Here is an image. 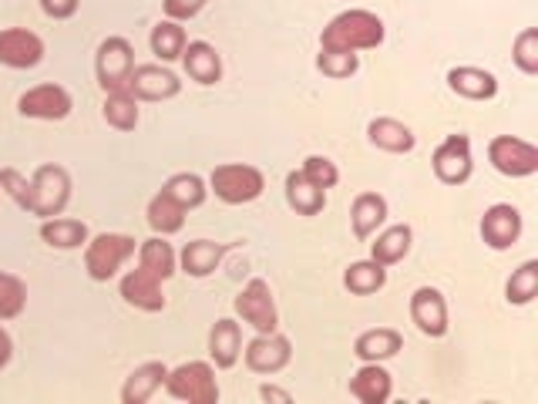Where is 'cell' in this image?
<instances>
[{
	"instance_id": "1",
	"label": "cell",
	"mask_w": 538,
	"mask_h": 404,
	"mask_svg": "<svg viewBox=\"0 0 538 404\" xmlns=\"http://www.w3.org/2000/svg\"><path fill=\"white\" fill-rule=\"evenodd\" d=\"M384 41V24L374 14L354 11L340 14L327 31H323V48L327 51H354V48H374Z\"/></svg>"
},
{
	"instance_id": "2",
	"label": "cell",
	"mask_w": 538,
	"mask_h": 404,
	"mask_svg": "<svg viewBox=\"0 0 538 404\" xmlns=\"http://www.w3.org/2000/svg\"><path fill=\"white\" fill-rule=\"evenodd\" d=\"M95 68H98L101 88H105V91H122L128 85V78H132V48H128V41L108 38L98 48Z\"/></svg>"
},
{
	"instance_id": "3",
	"label": "cell",
	"mask_w": 538,
	"mask_h": 404,
	"mask_svg": "<svg viewBox=\"0 0 538 404\" xmlns=\"http://www.w3.org/2000/svg\"><path fill=\"white\" fill-rule=\"evenodd\" d=\"M491 162L502 176H532L538 169V149L522 139H512V135H502V139L491 142Z\"/></svg>"
},
{
	"instance_id": "4",
	"label": "cell",
	"mask_w": 538,
	"mask_h": 404,
	"mask_svg": "<svg viewBox=\"0 0 538 404\" xmlns=\"http://www.w3.org/2000/svg\"><path fill=\"white\" fill-rule=\"evenodd\" d=\"M434 172L448 186H461L471 176V142L468 135H448L434 152Z\"/></svg>"
},
{
	"instance_id": "5",
	"label": "cell",
	"mask_w": 538,
	"mask_h": 404,
	"mask_svg": "<svg viewBox=\"0 0 538 404\" xmlns=\"http://www.w3.org/2000/svg\"><path fill=\"white\" fill-rule=\"evenodd\" d=\"M212 186L226 202H249L263 192V176L249 165H219L212 172Z\"/></svg>"
},
{
	"instance_id": "6",
	"label": "cell",
	"mask_w": 538,
	"mask_h": 404,
	"mask_svg": "<svg viewBox=\"0 0 538 404\" xmlns=\"http://www.w3.org/2000/svg\"><path fill=\"white\" fill-rule=\"evenodd\" d=\"M132 253L135 240H128V236H98L88 250V273L95 280H108Z\"/></svg>"
},
{
	"instance_id": "7",
	"label": "cell",
	"mask_w": 538,
	"mask_h": 404,
	"mask_svg": "<svg viewBox=\"0 0 538 404\" xmlns=\"http://www.w3.org/2000/svg\"><path fill=\"white\" fill-rule=\"evenodd\" d=\"M481 236H485L491 250H508V246H515V240L522 236V216H518V209L508 206V202L491 206L485 219H481Z\"/></svg>"
},
{
	"instance_id": "8",
	"label": "cell",
	"mask_w": 538,
	"mask_h": 404,
	"mask_svg": "<svg viewBox=\"0 0 538 404\" xmlns=\"http://www.w3.org/2000/svg\"><path fill=\"white\" fill-rule=\"evenodd\" d=\"M236 310L256 330H263V334H273L276 330V303H273V293H269V287L263 280H253L243 293H239Z\"/></svg>"
},
{
	"instance_id": "9",
	"label": "cell",
	"mask_w": 538,
	"mask_h": 404,
	"mask_svg": "<svg viewBox=\"0 0 538 404\" xmlns=\"http://www.w3.org/2000/svg\"><path fill=\"white\" fill-rule=\"evenodd\" d=\"M169 394L175 398H189V401H216L219 391H216V381H212L209 367L206 364H185L169 378Z\"/></svg>"
},
{
	"instance_id": "10",
	"label": "cell",
	"mask_w": 538,
	"mask_h": 404,
	"mask_svg": "<svg viewBox=\"0 0 538 404\" xmlns=\"http://www.w3.org/2000/svg\"><path fill=\"white\" fill-rule=\"evenodd\" d=\"M411 317H414V324L421 327V334H428V337L448 334V307H444V297L434 287H421L414 293Z\"/></svg>"
},
{
	"instance_id": "11",
	"label": "cell",
	"mask_w": 538,
	"mask_h": 404,
	"mask_svg": "<svg viewBox=\"0 0 538 404\" xmlns=\"http://www.w3.org/2000/svg\"><path fill=\"white\" fill-rule=\"evenodd\" d=\"M44 54V44L31 31H0V61L11 68H34Z\"/></svg>"
},
{
	"instance_id": "12",
	"label": "cell",
	"mask_w": 538,
	"mask_h": 404,
	"mask_svg": "<svg viewBox=\"0 0 538 404\" xmlns=\"http://www.w3.org/2000/svg\"><path fill=\"white\" fill-rule=\"evenodd\" d=\"M286 361H290V341H286V337H276V334L256 337V341L249 344V351H246L249 371H256V374L280 371V367H286Z\"/></svg>"
},
{
	"instance_id": "13",
	"label": "cell",
	"mask_w": 538,
	"mask_h": 404,
	"mask_svg": "<svg viewBox=\"0 0 538 404\" xmlns=\"http://www.w3.org/2000/svg\"><path fill=\"white\" fill-rule=\"evenodd\" d=\"M68 112H71V98L58 85H41L21 98V115L31 118H64Z\"/></svg>"
},
{
	"instance_id": "14",
	"label": "cell",
	"mask_w": 538,
	"mask_h": 404,
	"mask_svg": "<svg viewBox=\"0 0 538 404\" xmlns=\"http://www.w3.org/2000/svg\"><path fill=\"white\" fill-rule=\"evenodd\" d=\"M128 85L138 98H172L179 91V78L165 68H155V64H145V68H132V78Z\"/></svg>"
},
{
	"instance_id": "15",
	"label": "cell",
	"mask_w": 538,
	"mask_h": 404,
	"mask_svg": "<svg viewBox=\"0 0 538 404\" xmlns=\"http://www.w3.org/2000/svg\"><path fill=\"white\" fill-rule=\"evenodd\" d=\"M182 61H185V71H189V78L199 81V85H216L219 75H222L219 54L206 41H192L189 48L182 51Z\"/></svg>"
},
{
	"instance_id": "16",
	"label": "cell",
	"mask_w": 538,
	"mask_h": 404,
	"mask_svg": "<svg viewBox=\"0 0 538 404\" xmlns=\"http://www.w3.org/2000/svg\"><path fill=\"white\" fill-rule=\"evenodd\" d=\"M286 202L296 209L300 216H317L323 206H327V196L317 182H310L303 172H290L286 176Z\"/></svg>"
},
{
	"instance_id": "17",
	"label": "cell",
	"mask_w": 538,
	"mask_h": 404,
	"mask_svg": "<svg viewBox=\"0 0 538 404\" xmlns=\"http://www.w3.org/2000/svg\"><path fill=\"white\" fill-rule=\"evenodd\" d=\"M448 85L451 91H458V95H465V98H495V91H498V81L491 71H481V68H454L448 71Z\"/></svg>"
},
{
	"instance_id": "18",
	"label": "cell",
	"mask_w": 538,
	"mask_h": 404,
	"mask_svg": "<svg viewBox=\"0 0 538 404\" xmlns=\"http://www.w3.org/2000/svg\"><path fill=\"white\" fill-rule=\"evenodd\" d=\"M122 297L128 303H138V307H145V310L165 307L162 290H159V277H155V273H148V270L128 273V277L122 280Z\"/></svg>"
},
{
	"instance_id": "19",
	"label": "cell",
	"mask_w": 538,
	"mask_h": 404,
	"mask_svg": "<svg viewBox=\"0 0 538 404\" xmlns=\"http://www.w3.org/2000/svg\"><path fill=\"white\" fill-rule=\"evenodd\" d=\"M350 219H354L357 240H367V236L387 219V199L377 196V192H364V196H357L354 209H350Z\"/></svg>"
},
{
	"instance_id": "20",
	"label": "cell",
	"mask_w": 538,
	"mask_h": 404,
	"mask_svg": "<svg viewBox=\"0 0 538 404\" xmlns=\"http://www.w3.org/2000/svg\"><path fill=\"white\" fill-rule=\"evenodd\" d=\"M357 357L360 361H384V357H394L401 351V334L397 330H367V334L357 337Z\"/></svg>"
},
{
	"instance_id": "21",
	"label": "cell",
	"mask_w": 538,
	"mask_h": 404,
	"mask_svg": "<svg viewBox=\"0 0 538 404\" xmlns=\"http://www.w3.org/2000/svg\"><path fill=\"white\" fill-rule=\"evenodd\" d=\"M367 135H370V142L380 145V149H387V152H411L414 149L411 128L401 125V122H394V118H380V122H370Z\"/></svg>"
},
{
	"instance_id": "22",
	"label": "cell",
	"mask_w": 538,
	"mask_h": 404,
	"mask_svg": "<svg viewBox=\"0 0 538 404\" xmlns=\"http://www.w3.org/2000/svg\"><path fill=\"white\" fill-rule=\"evenodd\" d=\"M350 394H357V398L367 401V404L387 401V398H391V374L380 371L377 364H370V367H364V371L357 374L354 381H350Z\"/></svg>"
},
{
	"instance_id": "23",
	"label": "cell",
	"mask_w": 538,
	"mask_h": 404,
	"mask_svg": "<svg viewBox=\"0 0 538 404\" xmlns=\"http://www.w3.org/2000/svg\"><path fill=\"white\" fill-rule=\"evenodd\" d=\"M209 351L219 367H233L239 357V327L233 320H219L209 334Z\"/></svg>"
},
{
	"instance_id": "24",
	"label": "cell",
	"mask_w": 538,
	"mask_h": 404,
	"mask_svg": "<svg viewBox=\"0 0 538 404\" xmlns=\"http://www.w3.org/2000/svg\"><path fill=\"white\" fill-rule=\"evenodd\" d=\"M222 253H226V246H216L209 240L189 243V246H185V253H182V266H185V273H192V277H206V273L216 270Z\"/></svg>"
},
{
	"instance_id": "25",
	"label": "cell",
	"mask_w": 538,
	"mask_h": 404,
	"mask_svg": "<svg viewBox=\"0 0 538 404\" xmlns=\"http://www.w3.org/2000/svg\"><path fill=\"white\" fill-rule=\"evenodd\" d=\"M343 283H347V290L350 293H360V297H367V293H374L380 290L387 283V273H384V266H380L377 260H370V263H354L347 273H343Z\"/></svg>"
},
{
	"instance_id": "26",
	"label": "cell",
	"mask_w": 538,
	"mask_h": 404,
	"mask_svg": "<svg viewBox=\"0 0 538 404\" xmlns=\"http://www.w3.org/2000/svg\"><path fill=\"white\" fill-rule=\"evenodd\" d=\"M41 236L51 246H61V250H74L88 240V226L78 223V219H54V223L41 226Z\"/></svg>"
},
{
	"instance_id": "27",
	"label": "cell",
	"mask_w": 538,
	"mask_h": 404,
	"mask_svg": "<svg viewBox=\"0 0 538 404\" xmlns=\"http://www.w3.org/2000/svg\"><path fill=\"white\" fill-rule=\"evenodd\" d=\"M407 250H411V226H394L374 243V260L380 266L397 263V260H404Z\"/></svg>"
},
{
	"instance_id": "28",
	"label": "cell",
	"mask_w": 538,
	"mask_h": 404,
	"mask_svg": "<svg viewBox=\"0 0 538 404\" xmlns=\"http://www.w3.org/2000/svg\"><path fill=\"white\" fill-rule=\"evenodd\" d=\"M182 213L185 209L175 202L169 192H162V196L152 199V206H148V223L152 229H159V233H175V229L182 226Z\"/></svg>"
},
{
	"instance_id": "29",
	"label": "cell",
	"mask_w": 538,
	"mask_h": 404,
	"mask_svg": "<svg viewBox=\"0 0 538 404\" xmlns=\"http://www.w3.org/2000/svg\"><path fill=\"white\" fill-rule=\"evenodd\" d=\"M162 378H165V367H162V364H145L142 371H135L132 381L125 384L122 398H125L128 404H132V401H145L148 394H152V391L162 384Z\"/></svg>"
},
{
	"instance_id": "30",
	"label": "cell",
	"mask_w": 538,
	"mask_h": 404,
	"mask_svg": "<svg viewBox=\"0 0 538 404\" xmlns=\"http://www.w3.org/2000/svg\"><path fill=\"white\" fill-rule=\"evenodd\" d=\"M152 51L159 54L162 61L179 58V54L185 51V31H182L179 24H172V21L159 24V27L152 31Z\"/></svg>"
},
{
	"instance_id": "31",
	"label": "cell",
	"mask_w": 538,
	"mask_h": 404,
	"mask_svg": "<svg viewBox=\"0 0 538 404\" xmlns=\"http://www.w3.org/2000/svg\"><path fill=\"white\" fill-rule=\"evenodd\" d=\"M172 250H169V243H162V240H148L142 246V270L148 273H155V277H172Z\"/></svg>"
},
{
	"instance_id": "32",
	"label": "cell",
	"mask_w": 538,
	"mask_h": 404,
	"mask_svg": "<svg viewBox=\"0 0 538 404\" xmlns=\"http://www.w3.org/2000/svg\"><path fill=\"white\" fill-rule=\"evenodd\" d=\"M538 293V263L528 260L522 270L508 280V303H528Z\"/></svg>"
},
{
	"instance_id": "33",
	"label": "cell",
	"mask_w": 538,
	"mask_h": 404,
	"mask_svg": "<svg viewBox=\"0 0 538 404\" xmlns=\"http://www.w3.org/2000/svg\"><path fill=\"white\" fill-rule=\"evenodd\" d=\"M162 192H169V196L179 202V206H199L202 196H206V189H202V179L199 176H175L169 179V186Z\"/></svg>"
},
{
	"instance_id": "34",
	"label": "cell",
	"mask_w": 538,
	"mask_h": 404,
	"mask_svg": "<svg viewBox=\"0 0 538 404\" xmlns=\"http://www.w3.org/2000/svg\"><path fill=\"white\" fill-rule=\"evenodd\" d=\"M317 68L330 78H347L360 68V61L354 51H323L317 58Z\"/></svg>"
},
{
	"instance_id": "35",
	"label": "cell",
	"mask_w": 538,
	"mask_h": 404,
	"mask_svg": "<svg viewBox=\"0 0 538 404\" xmlns=\"http://www.w3.org/2000/svg\"><path fill=\"white\" fill-rule=\"evenodd\" d=\"M105 118L115 128H135L138 108H135V101L125 95V91H115V95L108 98V105H105Z\"/></svg>"
},
{
	"instance_id": "36",
	"label": "cell",
	"mask_w": 538,
	"mask_h": 404,
	"mask_svg": "<svg viewBox=\"0 0 538 404\" xmlns=\"http://www.w3.org/2000/svg\"><path fill=\"white\" fill-rule=\"evenodd\" d=\"M515 61H518V68H522L525 75H535V71H538V31H535V27H528V31L518 34Z\"/></svg>"
},
{
	"instance_id": "37",
	"label": "cell",
	"mask_w": 538,
	"mask_h": 404,
	"mask_svg": "<svg viewBox=\"0 0 538 404\" xmlns=\"http://www.w3.org/2000/svg\"><path fill=\"white\" fill-rule=\"evenodd\" d=\"M24 307V287L21 280L0 273V317H17Z\"/></svg>"
},
{
	"instance_id": "38",
	"label": "cell",
	"mask_w": 538,
	"mask_h": 404,
	"mask_svg": "<svg viewBox=\"0 0 538 404\" xmlns=\"http://www.w3.org/2000/svg\"><path fill=\"white\" fill-rule=\"evenodd\" d=\"M303 176L310 179V182H317L320 189H330L333 182L340 179V172L333 169L330 159H320V155H313V159H306V165H303Z\"/></svg>"
},
{
	"instance_id": "39",
	"label": "cell",
	"mask_w": 538,
	"mask_h": 404,
	"mask_svg": "<svg viewBox=\"0 0 538 404\" xmlns=\"http://www.w3.org/2000/svg\"><path fill=\"white\" fill-rule=\"evenodd\" d=\"M206 0H165V14L169 17H196Z\"/></svg>"
},
{
	"instance_id": "40",
	"label": "cell",
	"mask_w": 538,
	"mask_h": 404,
	"mask_svg": "<svg viewBox=\"0 0 538 404\" xmlns=\"http://www.w3.org/2000/svg\"><path fill=\"white\" fill-rule=\"evenodd\" d=\"M44 14L51 17H71L74 11H78V0H41Z\"/></svg>"
},
{
	"instance_id": "41",
	"label": "cell",
	"mask_w": 538,
	"mask_h": 404,
	"mask_svg": "<svg viewBox=\"0 0 538 404\" xmlns=\"http://www.w3.org/2000/svg\"><path fill=\"white\" fill-rule=\"evenodd\" d=\"M7 361H11V337L0 330V367H4Z\"/></svg>"
},
{
	"instance_id": "42",
	"label": "cell",
	"mask_w": 538,
	"mask_h": 404,
	"mask_svg": "<svg viewBox=\"0 0 538 404\" xmlns=\"http://www.w3.org/2000/svg\"><path fill=\"white\" fill-rule=\"evenodd\" d=\"M259 394H263L266 401H290V394H286V391H276V388H263Z\"/></svg>"
}]
</instances>
